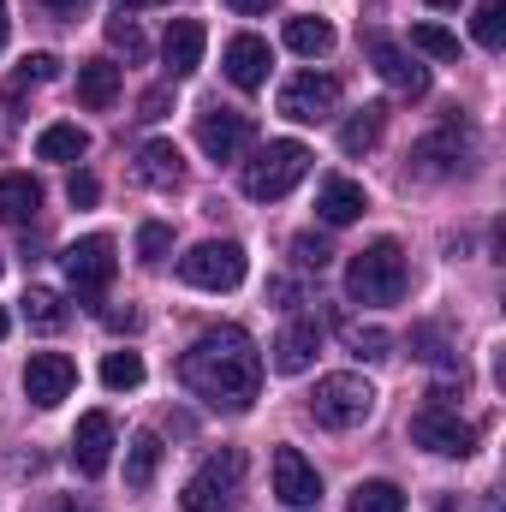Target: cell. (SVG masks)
I'll use <instances>...</instances> for the list:
<instances>
[{"instance_id":"cell-10","label":"cell","mask_w":506,"mask_h":512,"mask_svg":"<svg viewBox=\"0 0 506 512\" xmlns=\"http://www.w3.org/2000/svg\"><path fill=\"white\" fill-rule=\"evenodd\" d=\"M197 143H203V155L209 161H239L245 155V143H251V114H239V108H203L197 114Z\"/></svg>"},{"instance_id":"cell-44","label":"cell","mask_w":506,"mask_h":512,"mask_svg":"<svg viewBox=\"0 0 506 512\" xmlns=\"http://www.w3.org/2000/svg\"><path fill=\"white\" fill-rule=\"evenodd\" d=\"M114 6H126V12H137V6H167V0H114Z\"/></svg>"},{"instance_id":"cell-18","label":"cell","mask_w":506,"mask_h":512,"mask_svg":"<svg viewBox=\"0 0 506 512\" xmlns=\"http://www.w3.org/2000/svg\"><path fill=\"white\" fill-rule=\"evenodd\" d=\"M203 42H209V30H203L197 18H173L167 36H161V60H167V72H173V78H191V72L203 66Z\"/></svg>"},{"instance_id":"cell-9","label":"cell","mask_w":506,"mask_h":512,"mask_svg":"<svg viewBox=\"0 0 506 512\" xmlns=\"http://www.w3.org/2000/svg\"><path fill=\"white\" fill-rule=\"evenodd\" d=\"M334 108H340V78H328V72H298L280 90V114L298 126H322V120H334Z\"/></svg>"},{"instance_id":"cell-19","label":"cell","mask_w":506,"mask_h":512,"mask_svg":"<svg viewBox=\"0 0 506 512\" xmlns=\"http://www.w3.org/2000/svg\"><path fill=\"white\" fill-rule=\"evenodd\" d=\"M221 66H227V78H233L239 90H262V84H268L274 54H268V42H262V36H233V42H227V54H221Z\"/></svg>"},{"instance_id":"cell-29","label":"cell","mask_w":506,"mask_h":512,"mask_svg":"<svg viewBox=\"0 0 506 512\" xmlns=\"http://www.w3.org/2000/svg\"><path fill=\"white\" fill-rule=\"evenodd\" d=\"M453 161H459V126H447L441 137H429V143L417 149V167H423V173H453Z\"/></svg>"},{"instance_id":"cell-25","label":"cell","mask_w":506,"mask_h":512,"mask_svg":"<svg viewBox=\"0 0 506 512\" xmlns=\"http://www.w3.org/2000/svg\"><path fill=\"white\" fill-rule=\"evenodd\" d=\"M24 322H30V328H42V334L66 328V298H60V292H48V286H30V292H24Z\"/></svg>"},{"instance_id":"cell-35","label":"cell","mask_w":506,"mask_h":512,"mask_svg":"<svg viewBox=\"0 0 506 512\" xmlns=\"http://www.w3.org/2000/svg\"><path fill=\"white\" fill-rule=\"evenodd\" d=\"M48 78H60V60L54 54H24L18 60V84H48Z\"/></svg>"},{"instance_id":"cell-7","label":"cell","mask_w":506,"mask_h":512,"mask_svg":"<svg viewBox=\"0 0 506 512\" xmlns=\"http://www.w3.org/2000/svg\"><path fill=\"white\" fill-rule=\"evenodd\" d=\"M245 268H251V256L233 239H203L197 251L179 256V280L197 292H233V286H245Z\"/></svg>"},{"instance_id":"cell-32","label":"cell","mask_w":506,"mask_h":512,"mask_svg":"<svg viewBox=\"0 0 506 512\" xmlns=\"http://www.w3.org/2000/svg\"><path fill=\"white\" fill-rule=\"evenodd\" d=\"M167 251H173V227L167 221H143L137 227V262H161Z\"/></svg>"},{"instance_id":"cell-30","label":"cell","mask_w":506,"mask_h":512,"mask_svg":"<svg viewBox=\"0 0 506 512\" xmlns=\"http://www.w3.org/2000/svg\"><path fill=\"white\" fill-rule=\"evenodd\" d=\"M471 30H477V42H483L489 54H501L506 48V0H483L477 18H471Z\"/></svg>"},{"instance_id":"cell-37","label":"cell","mask_w":506,"mask_h":512,"mask_svg":"<svg viewBox=\"0 0 506 512\" xmlns=\"http://www.w3.org/2000/svg\"><path fill=\"white\" fill-rule=\"evenodd\" d=\"M66 197H72V209H90V203L102 197V185H96V173H72V179H66Z\"/></svg>"},{"instance_id":"cell-33","label":"cell","mask_w":506,"mask_h":512,"mask_svg":"<svg viewBox=\"0 0 506 512\" xmlns=\"http://www.w3.org/2000/svg\"><path fill=\"white\" fill-rule=\"evenodd\" d=\"M346 346H352V358H364V364H381V358L393 352V340H387L381 328H346Z\"/></svg>"},{"instance_id":"cell-46","label":"cell","mask_w":506,"mask_h":512,"mask_svg":"<svg viewBox=\"0 0 506 512\" xmlns=\"http://www.w3.org/2000/svg\"><path fill=\"white\" fill-rule=\"evenodd\" d=\"M429 6H459V0H429Z\"/></svg>"},{"instance_id":"cell-24","label":"cell","mask_w":506,"mask_h":512,"mask_svg":"<svg viewBox=\"0 0 506 512\" xmlns=\"http://www.w3.org/2000/svg\"><path fill=\"white\" fill-rule=\"evenodd\" d=\"M381 126H387V108H364V114H352L346 131H340V149L346 155H370L381 143Z\"/></svg>"},{"instance_id":"cell-4","label":"cell","mask_w":506,"mask_h":512,"mask_svg":"<svg viewBox=\"0 0 506 512\" xmlns=\"http://www.w3.org/2000/svg\"><path fill=\"white\" fill-rule=\"evenodd\" d=\"M239 489H245V453L221 447L197 465V477L185 483V512H239Z\"/></svg>"},{"instance_id":"cell-27","label":"cell","mask_w":506,"mask_h":512,"mask_svg":"<svg viewBox=\"0 0 506 512\" xmlns=\"http://www.w3.org/2000/svg\"><path fill=\"white\" fill-rule=\"evenodd\" d=\"M352 512H405V489L387 483V477L358 483V489H352Z\"/></svg>"},{"instance_id":"cell-34","label":"cell","mask_w":506,"mask_h":512,"mask_svg":"<svg viewBox=\"0 0 506 512\" xmlns=\"http://www.w3.org/2000/svg\"><path fill=\"white\" fill-rule=\"evenodd\" d=\"M108 42H114V48H126V60H143V54H149V42H143V30L131 24L126 12H120V18H108Z\"/></svg>"},{"instance_id":"cell-15","label":"cell","mask_w":506,"mask_h":512,"mask_svg":"<svg viewBox=\"0 0 506 512\" xmlns=\"http://www.w3.org/2000/svg\"><path fill=\"white\" fill-rule=\"evenodd\" d=\"M370 60H376V72L387 78V90H399V96H429V66H417L399 42L370 36Z\"/></svg>"},{"instance_id":"cell-28","label":"cell","mask_w":506,"mask_h":512,"mask_svg":"<svg viewBox=\"0 0 506 512\" xmlns=\"http://www.w3.org/2000/svg\"><path fill=\"white\" fill-rule=\"evenodd\" d=\"M102 387H108V393L143 387V358H137V352H108V358H102Z\"/></svg>"},{"instance_id":"cell-3","label":"cell","mask_w":506,"mask_h":512,"mask_svg":"<svg viewBox=\"0 0 506 512\" xmlns=\"http://www.w3.org/2000/svg\"><path fill=\"white\" fill-rule=\"evenodd\" d=\"M310 417L322 423V429H364L370 417H376V387L364 382V376H352V370H340V376H322L316 393H310Z\"/></svg>"},{"instance_id":"cell-36","label":"cell","mask_w":506,"mask_h":512,"mask_svg":"<svg viewBox=\"0 0 506 512\" xmlns=\"http://www.w3.org/2000/svg\"><path fill=\"white\" fill-rule=\"evenodd\" d=\"M292 256H298L304 268H328V262H334L328 239H316V233H298V239H292Z\"/></svg>"},{"instance_id":"cell-1","label":"cell","mask_w":506,"mask_h":512,"mask_svg":"<svg viewBox=\"0 0 506 512\" xmlns=\"http://www.w3.org/2000/svg\"><path fill=\"white\" fill-rule=\"evenodd\" d=\"M179 382L191 387L209 411H227V417H239V411H251L256 393H262V352H256V340L245 328H209L185 358H179Z\"/></svg>"},{"instance_id":"cell-26","label":"cell","mask_w":506,"mask_h":512,"mask_svg":"<svg viewBox=\"0 0 506 512\" xmlns=\"http://www.w3.org/2000/svg\"><path fill=\"white\" fill-rule=\"evenodd\" d=\"M84 149H90V131L84 126H48L36 137V155L42 161H78Z\"/></svg>"},{"instance_id":"cell-14","label":"cell","mask_w":506,"mask_h":512,"mask_svg":"<svg viewBox=\"0 0 506 512\" xmlns=\"http://www.w3.org/2000/svg\"><path fill=\"white\" fill-rule=\"evenodd\" d=\"M274 495L286 507H316L322 501V471L298 453V447H280L274 453Z\"/></svg>"},{"instance_id":"cell-39","label":"cell","mask_w":506,"mask_h":512,"mask_svg":"<svg viewBox=\"0 0 506 512\" xmlns=\"http://www.w3.org/2000/svg\"><path fill=\"white\" fill-rule=\"evenodd\" d=\"M167 102H173V90H149V96H143V114H137V120H161V114H167Z\"/></svg>"},{"instance_id":"cell-31","label":"cell","mask_w":506,"mask_h":512,"mask_svg":"<svg viewBox=\"0 0 506 512\" xmlns=\"http://www.w3.org/2000/svg\"><path fill=\"white\" fill-rule=\"evenodd\" d=\"M411 48L429 54V60H459V36L441 30V24H411Z\"/></svg>"},{"instance_id":"cell-6","label":"cell","mask_w":506,"mask_h":512,"mask_svg":"<svg viewBox=\"0 0 506 512\" xmlns=\"http://www.w3.org/2000/svg\"><path fill=\"white\" fill-rule=\"evenodd\" d=\"M304 173H310V149L298 137H280V143H268L251 167H245V197L251 203H280Z\"/></svg>"},{"instance_id":"cell-12","label":"cell","mask_w":506,"mask_h":512,"mask_svg":"<svg viewBox=\"0 0 506 512\" xmlns=\"http://www.w3.org/2000/svg\"><path fill=\"white\" fill-rule=\"evenodd\" d=\"M72 465L78 477H102L114 465V417L108 411H84L72 429Z\"/></svg>"},{"instance_id":"cell-42","label":"cell","mask_w":506,"mask_h":512,"mask_svg":"<svg viewBox=\"0 0 506 512\" xmlns=\"http://www.w3.org/2000/svg\"><path fill=\"white\" fill-rule=\"evenodd\" d=\"M42 6H48V12H78L84 0H42Z\"/></svg>"},{"instance_id":"cell-11","label":"cell","mask_w":506,"mask_h":512,"mask_svg":"<svg viewBox=\"0 0 506 512\" xmlns=\"http://www.w3.org/2000/svg\"><path fill=\"white\" fill-rule=\"evenodd\" d=\"M72 387H78V364H72L66 352H36V358L24 364V393H30V405H42V411H54Z\"/></svg>"},{"instance_id":"cell-23","label":"cell","mask_w":506,"mask_h":512,"mask_svg":"<svg viewBox=\"0 0 506 512\" xmlns=\"http://www.w3.org/2000/svg\"><path fill=\"white\" fill-rule=\"evenodd\" d=\"M161 471V435L155 429H137L126 447V489H149Z\"/></svg>"},{"instance_id":"cell-22","label":"cell","mask_w":506,"mask_h":512,"mask_svg":"<svg viewBox=\"0 0 506 512\" xmlns=\"http://www.w3.org/2000/svg\"><path fill=\"white\" fill-rule=\"evenodd\" d=\"M286 48H292V54H304V60H322V54L334 48V24H328V18H316V12L286 18Z\"/></svg>"},{"instance_id":"cell-2","label":"cell","mask_w":506,"mask_h":512,"mask_svg":"<svg viewBox=\"0 0 506 512\" xmlns=\"http://www.w3.org/2000/svg\"><path fill=\"white\" fill-rule=\"evenodd\" d=\"M405 286H411V268H405L399 239H376L346 262V298L352 304H399Z\"/></svg>"},{"instance_id":"cell-16","label":"cell","mask_w":506,"mask_h":512,"mask_svg":"<svg viewBox=\"0 0 506 512\" xmlns=\"http://www.w3.org/2000/svg\"><path fill=\"white\" fill-rule=\"evenodd\" d=\"M137 185H149V191H179L185 185V155H179V143H167V137H155V143H143L137 149Z\"/></svg>"},{"instance_id":"cell-21","label":"cell","mask_w":506,"mask_h":512,"mask_svg":"<svg viewBox=\"0 0 506 512\" xmlns=\"http://www.w3.org/2000/svg\"><path fill=\"white\" fill-rule=\"evenodd\" d=\"M78 102L84 108H114L120 102V66L114 60H84L78 66Z\"/></svg>"},{"instance_id":"cell-41","label":"cell","mask_w":506,"mask_h":512,"mask_svg":"<svg viewBox=\"0 0 506 512\" xmlns=\"http://www.w3.org/2000/svg\"><path fill=\"white\" fill-rule=\"evenodd\" d=\"M227 6H233V12H245V18H262L274 0H227Z\"/></svg>"},{"instance_id":"cell-40","label":"cell","mask_w":506,"mask_h":512,"mask_svg":"<svg viewBox=\"0 0 506 512\" xmlns=\"http://www.w3.org/2000/svg\"><path fill=\"white\" fill-rule=\"evenodd\" d=\"M42 512H96L90 501H78V495H60V501H48Z\"/></svg>"},{"instance_id":"cell-43","label":"cell","mask_w":506,"mask_h":512,"mask_svg":"<svg viewBox=\"0 0 506 512\" xmlns=\"http://www.w3.org/2000/svg\"><path fill=\"white\" fill-rule=\"evenodd\" d=\"M6 30H12V12H6V0H0V48H6Z\"/></svg>"},{"instance_id":"cell-45","label":"cell","mask_w":506,"mask_h":512,"mask_svg":"<svg viewBox=\"0 0 506 512\" xmlns=\"http://www.w3.org/2000/svg\"><path fill=\"white\" fill-rule=\"evenodd\" d=\"M6 328H12V316H6V310H0V340H6Z\"/></svg>"},{"instance_id":"cell-13","label":"cell","mask_w":506,"mask_h":512,"mask_svg":"<svg viewBox=\"0 0 506 512\" xmlns=\"http://www.w3.org/2000/svg\"><path fill=\"white\" fill-rule=\"evenodd\" d=\"M322 352V322L316 316H292L280 334H274V370L280 376H304Z\"/></svg>"},{"instance_id":"cell-38","label":"cell","mask_w":506,"mask_h":512,"mask_svg":"<svg viewBox=\"0 0 506 512\" xmlns=\"http://www.w3.org/2000/svg\"><path fill=\"white\" fill-rule=\"evenodd\" d=\"M411 346H417V358H423V364H453V358L441 352V334H435V328H417V334H411Z\"/></svg>"},{"instance_id":"cell-20","label":"cell","mask_w":506,"mask_h":512,"mask_svg":"<svg viewBox=\"0 0 506 512\" xmlns=\"http://www.w3.org/2000/svg\"><path fill=\"white\" fill-rule=\"evenodd\" d=\"M42 209V185L30 173H0V221L6 227H30Z\"/></svg>"},{"instance_id":"cell-8","label":"cell","mask_w":506,"mask_h":512,"mask_svg":"<svg viewBox=\"0 0 506 512\" xmlns=\"http://www.w3.org/2000/svg\"><path fill=\"white\" fill-rule=\"evenodd\" d=\"M60 268H66V280H72V292H78L84 304H102V292H108V286H114V274H120L114 239H108V233H90V239L66 245Z\"/></svg>"},{"instance_id":"cell-5","label":"cell","mask_w":506,"mask_h":512,"mask_svg":"<svg viewBox=\"0 0 506 512\" xmlns=\"http://www.w3.org/2000/svg\"><path fill=\"white\" fill-rule=\"evenodd\" d=\"M453 393L447 387H435L429 399H423V411L411 417V441L423 447V453H441V459H465L471 447H477V429L447 405Z\"/></svg>"},{"instance_id":"cell-17","label":"cell","mask_w":506,"mask_h":512,"mask_svg":"<svg viewBox=\"0 0 506 512\" xmlns=\"http://www.w3.org/2000/svg\"><path fill=\"white\" fill-rule=\"evenodd\" d=\"M370 209V191L358 185V179H346V173H328L322 185H316V215L328 221V227H346V221H358Z\"/></svg>"}]
</instances>
